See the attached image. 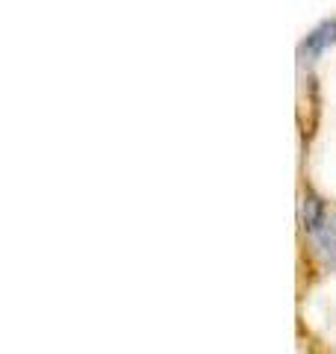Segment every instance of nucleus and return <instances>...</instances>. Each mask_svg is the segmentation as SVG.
<instances>
[{"instance_id": "1", "label": "nucleus", "mask_w": 336, "mask_h": 354, "mask_svg": "<svg viewBox=\"0 0 336 354\" xmlns=\"http://www.w3.org/2000/svg\"><path fill=\"white\" fill-rule=\"evenodd\" d=\"M301 227L321 266L336 272V213L312 192H307L301 201Z\"/></svg>"}, {"instance_id": "2", "label": "nucleus", "mask_w": 336, "mask_h": 354, "mask_svg": "<svg viewBox=\"0 0 336 354\" xmlns=\"http://www.w3.org/2000/svg\"><path fill=\"white\" fill-rule=\"evenodd\" d=\"M330 44H336V18L321 21L319 27H312L307 32L304 41H301V48H298V57L304 62H316Z\"/></svg>"}]
</instances>
